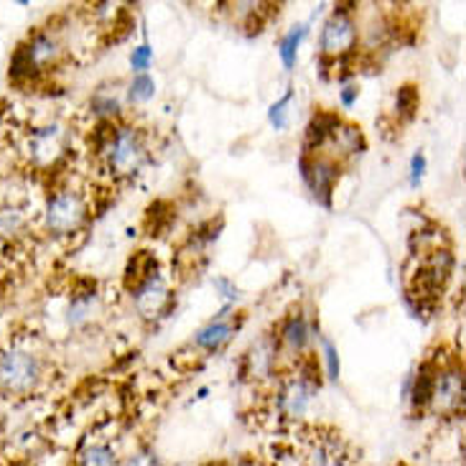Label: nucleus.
Wrapping results in <instances>:
<instances>
[{
	"mask_svg": "<svg viewBox=\"0 0 466 466\" xmlns=\"http://www.w3.org/2000/svg\"><path fill=\"white\" fill-rule=\"evenodd\" d=\"M97 156L113 178H133L148 158V143L138 127L115 123L110 138L105 140Z\"/></svg>",
	"mask_w": 466,
	"mask_h": 466,
	"instance_id": "f257e3e1",
	"label": "nucleus"
},
{
	"mask_svg": "<svg viewBox=\"0 0 466 466\" xmlns=\"http://www.w3.org/2000/svg\"><path fill=\"white\" fill-rule=\"evenodd\" d=\"M64 49L62 41L54 36L51 31H36L28 38V44H21L11 62V79H31V76L44 75L62 62Z\"/></svg>",
	"mask_w": 466,
	"mask_h": 466,
	"instance_id": "f03ea898",
	"label": "nucleus"
},
{
	"mask_svg": "<svg viewBox=\"0 0 466 466\" xmlns=\"http://www.w3.org/2000/svg\"><path fill=\"white\" fill-rule=\"evenodd\" d=\"M87 202L75 189H59L51 194L44 207V228L51 238H72L87 222Z\"/></svg>",
	"mask_w": 466,
	"mask_h": 466,
	"instance_id": "7ed1b4c3",
	"label": "nucleus"
},
{
	"mask_svg": "<svg viewBox=\"0 0 466 466\" xmlns=\"http://www.w3.org/2000/svg\"><path fill=\"white\" fill-rule=\"evenodd\" d=\"M44 380V367L36 354L25 350L0 352V392L5 395H28Z\"/></svg>",
	"mask_w": 466,
	"mask_h": 466,
	"instance_id": "20e7f679",
	"label": "nucleus"
},
{
	"mask_svg": "<svg viewBox=\"0 0 466 466\" xmlns=\"http://www.w3.org/2000/svg\"><path fill=\"white\" fill-rule=\"evenodd\" d=\"M321 385L314 380L303 378L301 372H293L278 380L276 392H273V413L283 423H299L306 413L309 405L316 398V390Z\"/></svg>",
	"mask_w": 466,
	"mask_h": 466,
	"instance_id": "39448f33",
	"label": "nucleus"
},
{
	"mask_svg": "<svg viewBox=\"0 0 466 466\" xmlns=\"http://www.w3.org/2000/svg\"><path fill=\"white\" fill-rule=\"evenodd\" d=\"M357 41H360V28H357V21L352 18L350 8H337L321 28V38H319L321 59H327V62L352 59Z\"/></svg>",
	"mask_w": 466,
	"mask_h": 466,
	"instance_id": "423d86ee",
	"label": "nucleus"
},
{
	"mask_svg": "<svg viewBox=\"0 0 466 466\" xmlns=\"http://www.w3.org/2000/svg\"><path fill=\"white\" fill-rule=\"evenodd\" d=\"M464 408V367L459 360H443L436 367L429 410L436 416H456Z\"/></svg>",
	"mask_w": 466,
	"mask_h": 466,
	"instance_id": "0eeeda50",
	"label": "nucleus"
},
{
	"mask_svg": "<svg viewBox=\"0 0 466 466\" xmlns=\"http://www.w3.org/2000/svg\"><path fill=\"white\" fill-rule=\"evenodd\" d=\"M301 466H354L352 449L334 431H314L303 439Z\"/></svg>",
	"mask_w": 466,
	"mask_h": 466,
	"instance_id": "6e6552de",
	"label": "nucleus"
},
{
	"mask_svg": "<svg viewBox=\"0 0 466 466\" xmlns=\"http://www.w3.org/2000/svg\"><path fill=\"white\" fill-rule=\"evenodd\" d=\"M301 177L306 187L311 189L314 199L324 207H331V194L337 189L341 177V164L324 153H303L301 156Z\"/></svg>",
	"mask_w": 466,
	"mask_h": 466,
	"instance_id": "1a4fd4ad",
	"label": "nucleus"
},
{
	"mask_svg": "<svg viewBox=\"0 0 466 466\" xmlns=\"http://www.w3.org/2000/svg\"><path fill=\"white\" fill-rule=\"evenodd\" d=\"M66 151V130L62 126H44L28 133L25 138V153L28 161L38 168L54 166Z\"/></svg>",
	"mask_w": 466,
	"mask_h": 466,
	"instance_id": "9d476101",
	"label": "nucleus"
},
{
	"mask_svg": "<svg viewBox=\"0 0 466 466\" xmlns=\"http://www.w3.org/2000/svg\"><path fill=\"white\" fill-rule=\"evenodd\" d=\"M278 357H280V352H278L276 337L273 334H265L263 339L255 341L250 350L245 352L239 372H242V378L250 380L255 385L270 382V380L276 378Z\"/></svg>",
	"mask_w": 466,
	"mask_h": 466,
	"instance_id": "9b49d317",
	"label": "nucleus"
},
{
	"mask_svg": "<svg viewBox=\"0 0 466 466\" xmlns=\"http://www.w3.org/2000/svg\"><path fill=\"white\" fill-rule=\"evenodd\" d=\"M133 303L143 319H158L171 306V289L161 273H153L148 280H143L138 289L133 290Z\"/></svg>",
	"mask_w": 466,
	"mask_h": 466,
	"instance_id": "f8f14e48",
	"label": "nucleus"
},
{
	"mask_svg": "<svg viewBox=\"0 0 466 466\" xmlns=\"http://www.w3.org/2000/svg\"><path fill=\"white\" fill-rule=\"evenodd\" d=\"M278 344V352L290 354V357H303L309 341H311V329H309V319L301 311H290L280 327L273 334Z\"/></svg>",
	"mask_w": 466,
	"mask_h": 466,
	"instance_id": "ddd939ff",
	"label": "nucleus"
},
{
	"mask_svg": "<svg viewBox=\"0 0 466 466\" xmlns=\"http://www.w3.org/2000/svg\"><path fill=\"white\" fill-rule=\"evenodd\" d=\"M239 329V321L235 319H229L228 309L222 311V314L217 316L215 321H209L207 327H202L197 331V337L191 341V350H197V352H219V350H225L229 344V339L235 337V331Z\"/></svg>",
	"mask_w": 466,
	"mask_h": 466,
	"instance_id": "4468645a",
	"label": "nucleus"
},
{
	"mask_svg": "<svg viewBox=\"0 0 466 466\" xmlns=\"http://www.w3.org/2000/svg\"><path fill=\"white\" fill-rule=\"evenodd\" d=\"M72 466H120V456L110 439L105 436H87L79 443Z\"/></svg>",
	"mask_w": 466,
	"mask_h": 466,
	"instance_id": "2eb2a0df",
	"label": "nucleus"
},
{
	"mask_svg": "<svg viewBox=\"0 0 466 466\" xmlns=\"http://www.w3.org/2000/svg\"><path fill=\"white\" fill-rule=\"evenodd\" d=\"M341 117L331 110H316L311 123L306 126V143H303V153H316L327 146L329 140L334 138V133L339 130Z\"/></svg>",
	"mask_w": 466,
	"mask_h": 466,
	"instance_id": "dca6fc26",
	"label": "nucleus"
},
{
	"mask_svg": "<svg viewBox=\"0 0 466 466\" xmlns=\"http://www.w3.org/2000/svg\"><path fill=\"white\" fill-rule=\"evenodd\" d=\"M436 367H439L436 357H429L423 365L418 367L416 380H413V390H410V403H413V410H418V413L420 410H429L433 380H436Z\"/></svg>",
	"mask_w": 466,
	"mask_h": 466,
	"instance_id": "f3484780",
	"label": "nucleus"
},
{
	"mask_svg": "<svg viewBox=\"0 0 466 466\" xmlns=\"http://www.w3.org/2000/svg\"><path fill=\"white\" fill-rule=\"evenodd\" d=\"M153 273H158V260L153 258L148 250L136 252L126 265V276H123V286H126L130 293L138 289L143 280H148Z\"/></svg>",
	"mask_w": 466,
	"mask_h": 466,
	"instance_id": "a211bd4d",
	"label": "nucleus"
},
{
	"mask_svg": "<svg viewBox=\"0 0 466 466\" xmlns=\"http://www.w3.org/2000/svg\"><path fill=\"white\" fill-rule=\"evenodd\" d=\"M28 228V219L21 207H3L0 209V238L3 239H18Z\"/></svg>",
	"mask_w": 466,
	"mask_h": 466,
	"instance_id": "6ab92c4d",
	"label": "nucleus"
},
{
	"mask_svg": "<svg viewBox=\"0 0 466 466\" xmlns=\"http://www.w3.org/2000/svg\"><path fill=\"white\" fill-rule=\"evenodd\" d=\"M306 34H309V28L301 24V25H293L289 34L280 38V49H278V54H280V62H283L286 69H293V66H296V59H299V46H301V41Z\"/></svg>",
	"mask_w": 466,
	"mask_h": 466,
	"instance_id": "aec40b11",
	"label": "nucleus"
},
{
	"mask_svg": "<svg viewBox=\"0 0 466 466\" xmlns=\"http://www.w3.org/2000/svg\"><path fill=\"white\" fill-rule=\"evenodd\" d=\"M420 107V92L416 85H403L395 92V115L400 120H413Z\"/></svg>",
	"mask_w": 466,
	"mask_h": 466,
	"instance_id": "412c9836",
	"label": "nucleus"
},
{
	"mask_svg": "<svg viewBox=\"0 0 466 466\" xmlns=\"http://www.w3.org/2000/svg\"><path fill=\"white\" fill-rule=\"evenodd\" d=\"M290 102H293V89H289L280 100L270 105V110H268V120H270V126L276 127V130H286V126H289Z\"/></svg>",
	"mask_w": 466,
	"mask_h": 466,
	"instance_id": "4be33fe9",
	"label": "nucleus"
},
{
	"mask_svg": "<svg viewBox=\"0 0 466 466\" xmlns=\"http://www.w3.org/2000/svg\"><path fill=\"white\" fill-rule=\"evenodd\" d=\"M156 95V82L151 75H136L130 82V102H148Z\"/></svg>",
	"mask_w": 466,
	"mask_h": 466,
	"instance_id": "5701e85b",
	"label": "nucleus"
},
{
	"mask_svg": "<svg viewBox=\"0 0 466 466\" xmlns=\"http://www.w3.org/2000/svg\"><path fill=\"white\" fill-rule=\"evenodd\" d=\"M120 466H164V461H161V456L156 454L153 449L143 446V449L127 456L126 461H120Z\"/></svg>",
	"mask_w": 466,
	"mask_h": 466,
	"instance_id": "b1692460",
	"label": "nucleus"
},
{
	"mask_svg": "<svg viewBox=\"0 0 466 466\" xmlns=\"http://www.w3.org/2000/svg\"><path fill=\"white\" fill-rule=\"evenodd\" d=\"M153 62V49L148 44H140L138 49H133L130 54V66H133V72L136 75H148V66Z\"/></svg>",
	"mask_w": 466,
	"mask_h": 466,
	"instance_id": "393cba45",
	"label": "nucleus"
},
{
	"mask_svg": "<svg viewBox=\"0 0 466 466\" xmlns=\"http://www.w3.org/2000/svg\"><path fill=\"white\" fill-rule=\"evenodd\" d=\"M324 357H327L329 380H337L339 378V354H337V347L329 339H324Z\"/></svg>",
	"mask_w": 466,
	"mask_h": 466,
	"instance_id": "a878e982",
	"label": "nucleus"
},
{
	"mask_svg": "<svg viewBox=\"0 0 466 466\" xmlns=\"http://www.w3.org/2000/svg\"><path fill=\"white\" fill-rule=\"evenodd\" d=\"M426 177V156L418 151L413 158H410V187L418 189L420 187V181Z\"/></svg>",
	"mask_w": 466,
	"mask_h": 466,
	"instance_id": "bb28decb",
	"label": "nucleus"
},
{
	"mask_svg": "<svg viewBox=\"0 0 466 466\" xmlns=\"http://www.w3.org/2000/svg\"><path fill=\"white\" fill-rule=\"evenodd\" d=\"M215 286H217V289H222V290H225V293H222V296H225V299H229V301H238V289H235V286H232V283H229L228 278H217V280H215Z\"/></svg>",
	"mask_w": 466,
	"mask_h": 466,
	"instance_id": "cd10ccee",
	"label": "nucleus"
},
{
	"mask_svg": "<svg viewBox=\"0 0 466 466\" xmlns=\"http://www.w3.org/2000/svg\"><path fill=\"white\" fill-rule=\"evenodd\" d=\"M357 97H360V87H354V85H347V87L341 89V105H344V107H352Z\"/></svg>",
	"mask_w": 466,
	"mask_h": 466,
	"instance_id": "c85d7f7f",
	"label": "nucleus"
}]
</instances>
